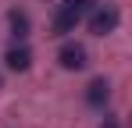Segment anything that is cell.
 Wrapping results in <instances>:
<instances>
[{
    "mask_svg": "<svg viewBox=\"0 0 132 128\" xmlns=\"http://www.w3.org/2000/svg\"><path fill=\"white\" fill-rule=\"evenodd\" d=\"M7 21H11V36H14V39H25V36H29V14H25V11H11Z\"/></svg>",
    "mask_w": 132,
    "mask_h": 128,
    "instance_id": "6",
    "label": "cell"
},
{
    "mask_svg": "<svg viewBox=\"0 0 132 128\" xmlns=\"http://www.w3.org/2000/svg\"><path fill=\"white\" fill-rule=\"evenodd\" d=\"M4 64H7L11 71H29V64H32V50L18 39L11 50H7V53H4Z\"/></svg>",
    "mask_w": 132,
    "mask_h": 128,
    "instance_id": "4",
    "label": "cell"
},
{
    "mask_svg": "<svg viewBox=\"0 0 132 128\" xmlns=\"http://www.w3.org/2000/svg\"><path fill=\"white\" fill-rule=\"evenodd\" d=\"M107 100H111V85L104 82V78L89 82V89H86V103H89V107H104Z\"/></svg>",
    "mask_w": 132,
    "mask_h": 128,
    "instance_id": "5",
    "label": "cell"
},
{
    "mask_svg": "<svg viewBox=\"0 0 132 128\" xmlns=\"http://www.w3.org/2000/svg\"><path fill=\"white\" fill-rule=\"evenodd\" d=\"M100 128H118V117H111V114H107V117H104V125H100Z\"/></svg>",
    "mask_w": 132,
    "mask_h": 128,
    "instance_id": "7",
    "label": "cell"
},
{
    "mask_svg": "<svg viewBox=\"0 0 132 128\" xmlns=\"http://www.w3.org/2000/svg\"><path fill=\"white\" fill-rule=\"evenodd\" d=\"M57 61H61L64 71H82L86 68V46L82 43H64L61 53H57Z\"/></svg>",
    "mask_w": 132,
    "mask_h": 128,
    "instance_id": "3",
    "label": "cell"
},
{
    "mask_svg": "<svg viewBox=\"0 0 132 128\" xmlns=\"http://www.w3.org/2000/svg\"><path fill=\"white\" fill-rule=\"evenodd\" d=\"M89 7H93V0H61V7H57V18H54V36H68V32H75V25L82 21Z\"/></svg>",
    "mask_w": 132,
    "mask_h": 128,
    "instance_id": "1",
    "label": "cell"
},
{
    "mask_svg": "<svg viewBox=\"0 0 132 128\" xmlns=\"http://www.w3.org/2000/svg\"><path fill=\"white\" fill-rule=\"evenodd\" d=\"M118 18H121L118 7H114V4H104V7L93 11V18H89V32H93V36H107V32L118 29Z\"/></svg>",
    "mask_w": 132,
    "mask_h": 128,
    "instance_id": "2",
    "label": "cell"
}]
</instances>
